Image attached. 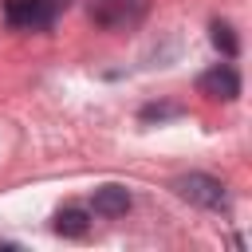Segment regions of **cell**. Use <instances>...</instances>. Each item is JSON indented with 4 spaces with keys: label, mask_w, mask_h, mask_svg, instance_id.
Masks as SVG:
<instances>
[{
    "label": "cell",
    "mask_w": 252,
    "mask_h": 252,
    "mask_svg": "<svg viewBox=\"0 0 252 252\" xmlns=\"http://www.w3.org/2000/svg\"><path fill=\"white\" fill-rule=\"evenodd\" d=\"M173 193L185 197V201H193V205H201V209H224L228 205L224 185L217 177H209V173H185V177H177Z\"/></svg>",
    "instance_id": "3"
},
{
    "label": "cell",
    "mask_w": 252,
    "mask_h": 252,
    "mask_svg": "<svg viewBox=\"0 0 252 252\" xmlns=\"http://www.w3.org/2000/svg\"><path fill=\"white\" fill-rule=\"evenodd\" d=\"M87 12L106 32H130L150 12V0H87Z\"/></svg>",
    "instance_id": "1"
},
{
    "label": "cell",
    "mask_w": 252,
    "mask_h": 252,
    "mask_svg": "<svg viewBox=\"0 0 252 252\" xmlns=\"http://www.w3.org/2000/svg\"><path fill=\"white\" fill-rule=\"evenodd\" d=\"M201 94H209V98H220V102H232L236 94H240V75L228 67V63H217L213 71H205L201 75Z\"/></svg>",
    "instance_id": "4"
},
{
    "label": "cell",
    "mask_w": 252,
    "mask_h": 252,
    "mask_svg": "<svg viewBox=\"0 0 252 252\" xmlns=\"http://www.w3.org/2000/svg\"><path fill=\"white\" fill-rule=\"evenodd\" d=\"M213 43H217L224 55H236V35H232V28H228V24H220V20L213 24Z\"/></svg>",
    "instance_id": "7"
},
{
    "label": "cell",
    "mask_w": 252,
    "mask_h": 252,
    "mask_svg": "<svg viewBox=\"0 0 252 252\" xmlns=\"http://www.w3.org/2000/svg\"><path fill=\"white\" fill-rule=\"evenodd\" d=\"M130 209V193L122 185H102L94 189V213L98 217H122Z\"/></svg>",
    "instance_id": "5"
},
{
    "label": "cell",
    "mask_w": 252,
    "mask_h": 252,
    "mask_svg": "<svg viewBox=\"0 0 252 252\" xmlns=\"http://www.w3.org/2000/svg\"><path fill=\"white\" fill-rule=\"evenodd\" d=\"M63 8H67V0H8L4 4V20L12 28L39 32V28H51Z\"/></svg>",
    "instance_id": "2"
},
{
    "label": "cell",
    "mask_w": 252,
    "mask_h": 252,
    "mask_svg": "<svg viewBox=\"0 0 252 252\" xmlns=\"http://www.w3.org/2000/svg\"><path fill=\"white\" fill-rule=\"evenodd\" d=\"M87 228H91V217L83 209H63L55 217V232L59 236H87Z\"/></svg>",
    "instance_id": "6"
}]
</instances>
